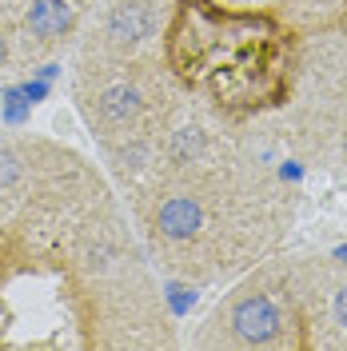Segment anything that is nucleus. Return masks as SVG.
<instances>
[{"label":"nucleus","instance_id":"f257e3e1","mask_svg":"<svg viewBox=\"0 0 347 351\" xmlns=\"http://www.w3.org/2000/svg\"><path fill=\"white\" fill-rule=\"evenodd\" d=\"M228 328H232L236 343H272L283 331V311L267 291H248L232 304Z\"/></svg>","mask_w":347,"mask_h":351},{"label":"nucleus","instance_id":"f03ea898","mask_svg":"<svg viewBox=\"0 0 347 351\" xmlns=\"http://www.w3.org/2000/svg\"><path fill=\"white\" fill-rule=\"evenodd\" d=\"M152 28H156V12L148 0H120L108 12V24H104V32L116 48H136L140 40L152 36Z\"/></svg>","mask_w":347,"mask_h":351},{"label":"nucleus","instance_id":"7ed1b4c3","mask_svg":"<svg viewBox=\"0 0 347 351\" xmlns=\"http://www.w3.org/2000/svg\"><path fill=\"white\" fill-rule=\"evenodd\" d=\"M156 232L164 236V240L172 243H188L200 236V228H204V208H200V199L195 196H168L160 208H156Z\"/></svg>","mask_w":347,"mask_h":351},{"label":"nucleus","instance_id":"20e7f679","mask_svg":"<svg viewBox=\"0 0 347 351\" xmlns=\"http://www.w3.org/2000/svg\"><path fill=\"white\" fill-rule=\"evenodd\" d=\"M72 28V4L68 0H32L28 8V36L36 40H60Z\"/></svg>","mask_w":347,"mask_h":351},{"label":"nucleus","instance_id":"39448f33","mask_svg":"<svg viewBox=\"0 0 347 351\" xmlns=\"http://www.w3.org/2000/svg\"><path fill=\"white\" fill-rule=\"evenodd\" d=\"M140 108H144V96L132 84H124V80L100 88V96H96V112H100L104 124H128V120L140 116Z\"/></svg>","mask_w":347,"mask_h":351},{"label":"nucleus","instance_id":"423d86ee","mask_svg":"<svg viewBox=\"0 0 347 351\" xmlns=\"http://www.w3.org/2000/svg\"><path fill=\"white\" fill-rule=\"evenodd\" d=\"M28 116H32V104L24 100L21 84L4 88V92H0V120H4V124H12V128H21Z\"/></svg>","mask_w":347,"mask_h":351},{"label":"nucleus","instance_id":"0eeeda50","mask_svg":"<svg viewBox=\"0 0 347 351\" xmlns=\"http://www.w3.org/2000/svg\"><path fill=\"white\" fill-rule=\"evenodd\" d=\"M200 152H204V132H200V128L184 124V128L172 132V156L180 160V164H192Z\"/></svg>","mask_w":347,"mask_h":351},{"label":"nucleus","instance_id":"6e6552de","mask_svg":"<svg viewBox=\"0 0 347 351\" xmlns=\"http://www.w3.org/2000/svg\"><path fill=\"white\" fill-rule=\"evenodd\" d=\"M164 300H168V307H172V315H188L195 307V291L188 284H168L164 287Z\"/></svg>","mask_w":347,"mask_h":351},{"label":"nucleus","instance_id":"1a4fd4ad","mask_svg":"<svg viewBox=\"0 0 347 351\" xmlns=\"http://www.w3.org/2000/svg\"><path fill=\"white\" fill-rule=\"evenodd\" d=\"M21 92H24V100H28V104L36 108L40 100H48L52 84H48V80H40V76H32V80H24V84H21Z\"/></svg>","mask_w":347,"mask_h":351},{"label":"nucleus","instance_id":"9d476101","mask_svg":"<svg viewBox=\"0 0 347 351\" xmlns=\"http://www.w3.org/2000/svg\"><path fill=\"white\" fill-rule=\"evenodd\" d=\"M331 311H335V324L347 331V284L335 291V300H331Z\"/></svg>","mask_w":347,"mask_h":351},{"label":"nucleus","instance_id":"9b49d317","mask_svg":"<svg viewBox=\"0 0 347 351\" xmlns=\"http://www.w3.org/2000/svg\"><path fill=\"white\" fill-rule=\"evenodd\" d=\"M280 176H283V180H291V184H296V180H304V168H300L296 160H287V164L280 168Z\"/></svg>","mask_w":347,"mask_h":351},{"label":"nucleus","instance_id":"f8f14e48","mask_svg":"<svg viewBox=\"0 0 347 351\" xmlns=\"http://www.w3.org/2000/svg\"><path fill=\"white\" fill-rule=\"evenodd\" d=\"M36 76H40V80H48V84H52V80L60 76V64H44V68H36Z\"/></svg>","mask_w":347,"mask_h":351},{"label":"nucleus","instance_id":"ddd939ff","mask_svg":"<svg viewBox=\"0 0 347 351\" xmlns=\"http://www.w3.org/2000/svg\"><path fill=\"white\" fill-rule=\"evenodd\" d=\"M331 256H335V260H339V263H347V243H344V247H335Z\"/></svg>","mask_w":347,"mask_h":351},{"label":"nucleus","instance_id":"4468645a","mask_svg":"<svg viewBox=\"0 0 347 351\" xmlns=\"http://www.w3.org/2000/svg\"><path fill=\"white\" fill-rule=\"evenodd\" d=\"M4 60H8V44H4V36H0V68H4Z\"/></svg>","mask_w":347,"mask_h":351},{"label":"nucleus","instance_id":"2eb2a0df","mask_svg":"<svg viewBox=\"0 0 347 351\" xmlns=\"http://www.w3.org/2000/svg\"><path fill=\"white\" fill-rule=\"evenodd\" d=\"M344 152H347V136H344Z\"/></svg>","mask_w":347,"mask_h":351}]
</instances>
